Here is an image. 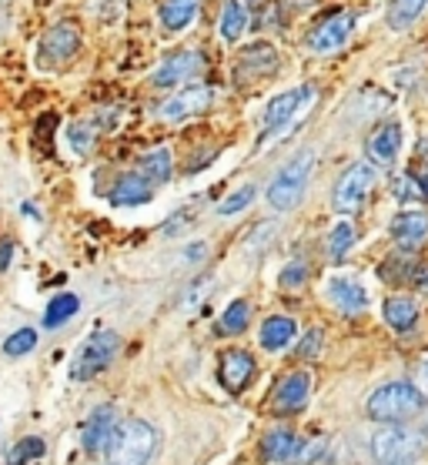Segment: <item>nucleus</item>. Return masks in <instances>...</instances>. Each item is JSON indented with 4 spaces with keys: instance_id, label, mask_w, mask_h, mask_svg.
Masks as SVG:
<instances>
[{
    "instance_id": "nucleus-1",
    "label": "nucleus",
    "mask_w": 428,
    "mask_h": 465,
    "mask_svg": "<svg viewBox=\"0 0 428 465\" xmlns=\"http://www.w3.org/2000/svg\"><path fill=\"white\" fill-rule=\"evenodd\" d=\"M157 432L144 419H124L114 425V435L107 442V465H147L154 459Z\"/></svg>"
},
{
    "instance_id": "nucleus-2",
    "label": "nucleus",
    "mask_w": 428,
    "mask_h": 465,
    "mask_svg": "<svg viewBox=\"0 0 428 465\" xmlns=\"http://www.w3.org/2000/svg\"><path fill=\"white\" fill-rule=\"evenodd\" d=\"M314 171V151H298L294 158H288L282 164V171L274 174L272 188H268V204L274 212H294L304 198V188L312 181Z\"/></svg>"
},
{
    "instance_id": "nucleus-3",
    "label": "nucleus",
    "mask_w": 428,
    "mask_h": 465,
    "mask_svg": "<svg viewBox=\"0 0 428 465\" xmlns=\"http://www.w3.org/2000/svg\"><path fill=\"white\" fill-rule=\"evenodd\" d=\"M422 391L412 385V381H388L382 385L378 391H372V399H368L365 412L375 419V422H408V419H415L422 412Z\"/></svg>"
},
{
    "instance_id": "nucleus-4",
    "label": "nucleus",
    "mask_w": 428,
    "mask_h": 465,
    "mask_svg": "<svg viewBox=\"0 0 428 465\" xmlns=\"http://www.w3.org/2000/svg\"><path fill=\"white\" fill-rule=\"evenodd\" d=\"M422 452H425V432L402 429L398 422H388L372 435V455L378 465H408Z\"/></svg>"
},
{
    "instance_id": "nucleus-5",
    "label": "nucleus",
    "mask_w": 428,
    "mask_h": 465,
    "mask_svg": "<svg viewBox=\"0 0 428 465\" xmlns=\"http://www.w3.org/2000/svg\"><path fill=\"white\" fill-rule=\"evenodd\" d=\"M312 101H314V87H294V91H284L282 97H274L272 104H268V111H264L262 144H268L274 138H284V131L302 121V114L312 107Z\"/></svg>"
},
{
    "instance_id": "nucleus-6",
    "label": "nucleus",
    "mask_w": 428,
    "mask_h": 465,
    "mask_svg": "<svg viewBox=\"0 0 428 465\" xmlns=\"http://www.w3.org/2000/svg\"><path fill=\"white\" fill-rule=\"evenodd\" d=\"M372 188H375V168L372 164H352V168L338 178V184H334V212L338 214H355L362 204H365V198L372 194Z\"/></svg>"
},
{
    "instance_id": "nucleus-7",
    "label": "nucleus",
    "mask_w": 428,
    "mask_h": 465,
    "mask_svg": "<svg viewBox=\"0 0 428 465\" xmlns=\"http://www.w3.org/2000/svg\"><path fill=\"white\" fill-rule=\"evenodd\" d=\"M117 349H121L117 331H95L91 339L84 341V349L77 351V359H74V365H71V375L77 381L95 379L97 371H105L107 365L114 361Z\"/></svg>"
},
{
    "instance_id": "nucleus-8",
    "label": "nucleus",
    "mask_w": 428,
    "mask_h": 465,
    "mask_svg": "<svg viewBox=\"0 0 428 465\" xmlns=\"http://www.w3.org/2000/svg\"><path fill=\"white\" fill-rule=\"evenodd\" d=\"M77 47H81L77 27L74 24H54L51 31L41 37V44H37V61L44 67H61V64H67L77 54Z\"/></svg>"
},
{
    "instance_id": "nucleus-9",
    "label": "nucleus",
    "mask_w": 428,
    "mask_h": 465,
    "mask_svg": "<svg viewBox=\"0 0 428 465\" xmlns=\"http://www.w3.org/2000/svg\"><path fill=\"white\" fill-rule=\"evenodd\" d=\"M355 24H358L355 14H334V17H328V21H322L314 27L312 37H308V47L314 54L342 51L348 44V37H352V31H355Z\"/></svg>"
},
{
    "instance_id": "nucleus-10",
    "label": "nucleus",
    "mask_w": 428,
    "mask_h": 465,
    "mask_svg": "<svg viewBox=\"0 0 428 465\" xmlns=\"http://www.w3.org/2000/svg\"><path fill=\"white\" fill-rule=\"evenodd\" d=\"M204 71V57L198 51H178L174 57H167L161 67H157L151 81L154 87H174V84H184L191 77H198Z\"/></svg>"
},
{
    "instance_id": "nucleus-11",
    "label": "nucleus",
    "mask_w": 428,
    "mask_h": 465,
    "mask_svg": "<svg viewBox=\"0 0 428 465\" xmlns=\"http://www.w3.org/2000/svg\"><path fill=\"white\" fill-rule=\"evenodd\" d=\"M318 449H322V445L298 442L288 429H274V432L264 435L262 459L264 462H294V459H312L308 452H318Z\"/></svg>"
},
{
    "instance_id": "nucleus-12",
    "label": "nucleus",
    "mask_w": 428,
    "mask_h": 465,
    "mask_svg": "<svg viewBox=\"0 0 428 465\" xmlns=\"http://www.w3.org/2000/svg\"><path fill=\"white\" fill-rule=\"evenodd\" d=\"M388 232H392L398 248L412 252V248H418V244L428 238V212H422V208H405L402 214H395V222H392Z\"/></svg>"
},
{
    "instance_id": "nucleus-13",
    "label": "nucleus",
    "mask_w": 428,
    "mask_h": 465,
    "mask_svg": "<svg viewBox=\"0 0 428 465\" xmlns=\"http://www.w3.org/2000/svg\"><path fill=\"white\" fill-rule=\"evenodd\" d=\"M402 124L398 121H385V124L375 127V134H368V158L375 164H395L398 154H402Z\"/></svg>"
},
{
    "instance_id": "nucleus-14",
    "label": "nucleus",
    "mask_w": 428,
    "mask_h": 465,
    "mask_svg": "<svg viewBox=\"0 0 428 465\" xmlns=\"http://www.w3.org/2000/svg\"><path fill=\"white\" fill-rule=\"evenodd\" d=\"M208 104H211V87L194 84L188 91H178L174 97H167L164 104H161V117L164 121H184V117L204 111Z\"/></svg>"
},
{
    "instance_id": "nucleus-15",
    "label": "nucleus",
    "mask_w": 428,
    "mask_h": 465,
    "mask_svg": "<svg viewBox=\"0 0 428 465\" xmlns=\"http://www.w3.org/2000/svg\"><path fill=\"white\" fill-rule=\"evenodd\" d=\"M114 425H117V409L114 405H101V409H95V415L87 419V425H84V452H101V449H107V442H111V435H114Z\"/></svg>"
},
{
    "instance_id": "nucleus-16",
    "label": "nucleus",
    "mask_w": 428,
    "mask_h": 465,
    "mask_svg": "<svg viewBox=\"0 0 428 465\" xmlns=\"http://www.w3.org/2000/svg\"><path fill=\"white\" fill-rule=\"evenodd\" d=\"M308 391H312V379L308 371H292L288 379H282V385L274 389V409L278 412H298L308 402Z\"/></svg>"
},
{
    "instance_id": "nucleus-17",
    "label": "nucleus",
    "mask_w": 428,
    "mask_h": 465,
    "mask_svg": "<svg viewBox=\"0 0 428 465\" xmlns=\"http://www.w3.org/2000/svg\"><path fill=\"white\" fill-rule=\"evenodd\" d=\"M328 298H332L342 312H352V315L368 308V292L355 278H332V282H328Z\"/></svg>"
},
{
    "instance_id": "nucleus-18",
    "label": "nucleus",
    "mask_w": 428,
    "mask_h": 465,
    "mask_svg": "<svg viewBox=\"0 0 428 465\" xmlns=\"http://www.w3.org/2000/svg\"><path fill=\"white\" fill-rule=\"evenodd\" d=\"M278 71V54L272 44H251L248 51H241L238 77H264Z\"/></svg>"
},
{
    "instance_id": "nucleus-19",
    "label": "nucleus",
    "mask_w": 428,
    "mask_h": 465,
    "mask_svg": "<svg viewBox=\"0 0 428 465\" xmlns=\"http://www.w3.org/2000/svg\"><path fill=\"white\" fill-rule=\"evenodd\" d=\"M201 11V0H164L161 4V27L167 34H181L188 31L194 17Z\"/></svg>"
},
{
    "instance_id": "nucleus-20",
    "label": "nucleus",
    "mask_w": 428,
    "mask_h": 465,
    "mask_svg": "<svg viewBox=\"0 0 428 465\" xmlns=\"http://www.w3.org/2000/svg\"><path fill=\"white\" fill-rule=\"evenodd\" d=\"M254 375V359H251L248 351H228L224 361H221V381H224V389L228 391H241L248 385V379Z\"/></svg>"
},
{
    "instance_id": "nucleus-21",
    "label": "nucleus",
    "mask_w": 428,
    "mask_h": 465,
    "mask_svg": "<svg viewBox=\"0 0 428 465\" xmlns=\"http://www.w3.org/2000/svg\"><path fill=\"white\" fill-rule=\"evenodd\" d=\"M151 181L144 174H124V178L117 181L114 191H111V204L117 208H134V204H144L151 202Z\"/></svg>"
},
{
    "instance_id": "nucleus-22",
    "label": "nucleus",
    "mask_w": 428,
    "mask_h": 465,
    "mask_svg": "<svg viewBox=\"0 0 428 465\" xmlns=\"http://www.w3.org/2000/svg\"><path fill=\"white\" fill-rule=\"evenodd\" d=\"M382 315H385V322L395 328V331H412V328L418 325V302L408 295H395L385 302Z\"/></svg>"
},
{
    "instance_id": "nucleus-23",
    "label": "nucleus",
    "mask_w": 428,
    "mask_h": 465,
    "mask_svg": "<svg viewBox=\"0 0 428 465\" xmlns=\"http://www.w3.org/2000/svg\"><path fill=\"white\" fill-rule=\"evenodd\" d=\"M294 339V318L288 315H274L262 325V345L268 351H282L288 349Z\"/></svg>"
},
{
    "instance_id": "nucleus-24",
    "label": "nucleus",
    "mask_w": 428,
    "mask_h": 465,
    "mask_svg": "<svg viewBox=\"0 0 428 465\" xmlns=\"http://www.w3.org/2000/svg\"><path fill=\"white\" fill-rule=\"evenodd\" d=\"M425 7L428 0H392L388 4V27L392 31H408L425 14Z\"/></svg>"
},
{
    "instance_id": "nucleus-25",
    "label": "nucleus",
    "mask_w": 428,
    "mask_h": 465,
    "mask_svg": "<svg viewBox=\"0 0 428 465\" xmlns=\"http://www.w3.org/2000/svg\"><path fill=\"white\" fill-rule=\"evenodd\" d=\"M221 37L228 44H234L244 34L248 27V11H244V4L241 0H224V7H221Z\"/></svg>"
},
{
    "instance_id": "nucleus-26",
    "label": "nucleus",
    "mask_w": 428,
    "mask_h": 465,
    "mask_svg": "<svg viewBox=\"0 0 428 465\" xmlns=\"http://www.w3.org/2000/svg\"><path fill=\"white\" fill-rule=\"evenodd\" d=\"M77 308H81V298L71 295V292L54 295L51 305H47V312H44V328H61L67 318L77 315Z\"/></svg>"
},
{
    "instance_id": "nucleus-27",
    "label": "nucleus",
    "mask_w": 428,
    "mask_h": 465,
    "mask_svg": "<svg viewBox=\"0 0 428 465\" xmlns=\"http://www.w3.org/2000/svg\"><path fill=\"white\" fill-rule=\"evenodd\" d=\"M171 168H174V161H171V151L157 148L151 151V154H144V161H141V174H144L151 184H161V181L171 178Z\"/></svg>"
},
{
    "instance_id": "nucleus-28",
    "label": "nucleus",
    "mask_w": 428,
    "mask_h": 465,
    "mask_svg": "<svg viewBox=\"0 0 428 465\" xmlns=\"http://www.w3.org/2000/svg\"><path fill=\"white\" fill-rule=\"evenodd\" d=\"M248 302H231L228 308H224V315H221V325H218V331L221 335H241L244 328H248Z\"/></svg>"
},
{
    "instance_id": "nucleus-29",
    "label": "nucleus",
    "mask_w": 428,
    "mask_h": 465,
    "mask_svg": "<svg viewBox=\"0 0 428 465\" xmlns=\"http://www.w3.org/2000/svg\"><path fill=\"white\" fill-rule=\"evenodd\" d=\"M352 244H355V228H352V222H338L332 228V234H328V252H332L334 258H345V254L352 252Z\"/></svg>"
},
{
    "instance_id": "nucleus-30",
    "label": "nucleus",
    "mask_w": 428,
    "mask_h": 465,
    "mask_svg": "<svg viewBox=\"0 0 428 465\" xmlns=\"http://www.w3.org/2000/svg\"><path fill=\"white\" fill-rule=\"evenodd\" d=\"M44 452H47L44 439H37V435H31V439H21V442L14 445L11 465H27V462H34V459H41Z\"/></svg>"
},
{
    "instance_id": "nucleus-31",
    "label": "nucleus",
    "mask_w": 428,
    "mask_h": 465,
    "mask_svg": "<svg viewBox=\"0 0 428 465\" xmlns=\"http://www.w3.org/2000/svg\"><path fill=\"white\" fill-rule=\"evenodd\" d=\"M251 202H254V184H241L238 191H231L228 198L218 204V214H224V218H228V214H238V212H244Z\"/></svg>"
},
{
    "instance_id": "nucleus-32",
    "label": "nucleus",
    "mask_w": 428,
    "mask_h": 465,
    "mask_svg": "<svg viewBox=\"0 0 428 465\" xmlns=\"http://www.w3.org/2000/svg\"><path fill=\"white\" fill-rule=\"evenodd\" d=\"M34 345H37V331L34 328H21V331H14L11 339L4 341V351L7 355H27Z\"/></svg>"
},
{
    "instance_id": "nucleus-33",
    "label": "nucleus",
    "mask_w": 428,
    "mask_h": 465,
    "mask_svg": "<svg viewBox=\"0 0 428 465\" xmlns=\"http://www.w3.org/2000/svg\"><path fill=\"white\" fill-rule=\"evenodd\" d=\"M95 127L91 124H71L67 127V141L74 144V151H87L91 144H95Z\"/></svg>"
},
{
    "instance_id": "nucleus-34",
    "label": "nucleus",
    "mask_w": 428,
    "mask_h": 465,
    "mask_svg": "<svg viewBox=\"0 0 428 465\" xmlns=\"http://www.w3.org/2000/svg\"><path fill=\"white\" fill-rule=\"evenodd\" d=\"M318 351H322V331L312 328V331L302 339V345H298V355H302V359H314Z\"/></svg>"
},
{
    "instance_id": "nucleus-35",
    "label": "nucleus",
    "mask_w": 428,
    "mask_h": 465,
    "mask_svg": "<svg viewBox=\"0 0 428 465\" xmlns=\"http://www.w3.org/2000/svg\"><path fill=\"white\" fill-rule=\"evenodd\" d=\"M304 278H308V268H304L302 262H294V264H288L282 272V285L284 288H294V285H302Z\"/></svg>"
},
{
    "instance_id": "nucleus-36",
    "label": "nucleus",
    "mask_w": 428,
    "mask_h": 465,
    "mask_svg": "<svg viewBox=\"0 0 428 465\" xmlns=\"http://www.w3.org/2000/svg\"><path fill=\"white\" fill-rule=\"evenodd\" d=\"M11 254H14V242H0V272L11 264Z\"/></svg>"
},
{
    "instance_id": "nucleus-37",
    "label": "nucleus",
    "mask_w": 428,
    "mask_h": 465,
    "mask_svg": "<svg viewBox=\"0 0 428 465\" xmlns=\"http://www.w3.org/2000/svg\"><path fill=\"white\" fill-rule=\"evenodd\" d=\"M415 184L422 188V194H428V168H425V171H418V174H415Z\"/></svg>"
},
{
    "instance_id": "nucleus-38",
    "label": "nucleus",
    "mask_w": 428,
    "mask_h": 465,
    "mask_svg": "<svg viewBox=\"0 0 428 465\" xmlns=\"http://www.w3.org/2000/svg\"><path fill=\"white\" fill-rule=\"evenodd\" d=\"M422 375H425V381H428V361H425V369H422Z\"/></svg>"
}]
</instances>
